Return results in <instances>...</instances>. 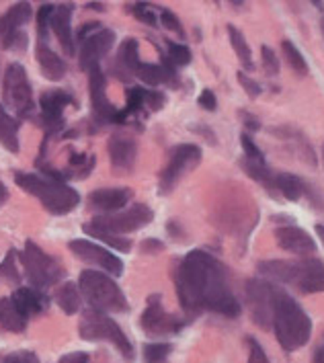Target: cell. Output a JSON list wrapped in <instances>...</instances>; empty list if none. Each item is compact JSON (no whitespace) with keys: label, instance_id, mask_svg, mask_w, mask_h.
Here are the masks:
<instances>
[{"label":"cell","instance_id":"cell-51","mask_svg":"<svg viewBox=\"0 0 324 363\" xmlns=\"http://www.w3.org/2000/svg\"><path fill=\"white\" fill-rule=\"evenodd\" d=\"M314 363H324V341L316 347V353H314Z\"/></svg>","mask_w":324,"mask_h":363},{"label":"cell","instance_id":"cell-11","mask_svg":"<svg viewBox=\"0 0 324 363\" xmlns=\"http://www.w3.org/2000/svg\"><path fill=\"white\" fill-rule=\"evenodd\" d=\"M33 11L29 2L13 4L2 17H0V45L4 50L23 52L27 48V33L25 25L31 21Z\"/></svg>","mask_w":324,"mask_h":363},{"label":"cell","instance_id":"cell-43","mask_svg":"<svg viewBox=\"0 0 324 363\" xmlns=\"http://www.w3.org/2000/svg\"><path fill=\"white\" fill-rule=\"evenodd\" d=\"M2 363H39V357L33 351H15V353H9Z\"/></svg>","mask_w":324,"mask_h":363},{"label":"cell","instance_id":"cell-53","mask_svg":"<svg viewBox=\"0 0 324 363\" xmlns=\"http://www.w3.org/2000/svg\"><path fill=\"white\" fill-rule=\"evenodd\" d=\"M86 9H93V11H105V4H103V2H89V4H86Z\"/></svg>","mask_w":324,"mask_h":363},{"label":"cell","instance_id":"cell-9","mask_svg":"<svg viewBox=\"0 0 324 363\" xmlns=\"http://www.w3.org/2000/svg\"><path fill=\"white\" fill-rule=\"evenodd\" d=\"M154 220V211L146 203H134L130 210L113 211V213H105V216H96L93 218L91 226L109 232V234H130L135 230L148 226Z\"/></svg>","mask_w":324,"mask_h":363},{"label":"cell","instance_id":"cell-47","mask_svg":"<svg viewBox=\"0 0 324 363\" xmlns=\"http://www.w3.org/2000/svg\"><path fill=\"white\" fill-rule=\"evenodd\" d=\"M197 103H199L206 111H216V107H218V99H216V95L211 93L210 89H203V91H201Z\"/></svg>","mask_w":324,"mask_h":363},{"label":"cell","instance_id":"cell-31","mask_svg":"<svg viewBox=\"0 0 324 363\" xmlns=\"http://www.w3.org/2000/svg\"><path fill=\"white\" fill-rule=\"evenodd\" d=\"M242 169L247 171L248 177H252L255 181H259L267 191H273V179H275V172L269 169L267 162H265V164H261V162H255V160H248V158H245V160H242Z\"/></svg>","mask_w":324,"mask_h":363},{"label":"cell","instance_id":"cell-16","mask_svg":"<svg viewBox=\"0 0 324 363\" xmlns=\"http://www.w3.org/2000/svg\"><path fill=\"white\" fill-rule=\"evenodd\" d=\"M113 43L115 31L113 29H107V27H103V29L95 31L93 35H89V38L80 43V54H78L80 68L86 70V72L96 68L99 62L111 52Z\"/></svg>","mask_w":324,"mask_h":363},{"label":"cell","instance_id":"cell-13","mask_svg":"<svg viewBox=\"0 0 324 363\" xmlns=\"http://www.w3.org/2000/svg\"><path fill=\"white\" fill-rule=\"evenodd\" d=\"M140 326L150 337H162V335H174V333H179L185 326V323L181 318L169 314L162 308V298L158 294H154V296L148 298V306L142 312Z\"/></svg>","mask_w":324,"mask_h":363},{"label":"cell","instance_id":"cell-29","mask_svg":"<svg viewBox=\"0 0 324 363\" xmlns=\"http://www.w3.org/2000/svg\"><path fill=\"white\" fill-rule=\"evenodd\" d=\"M228 38L232 43V50L236 52V56L240 60L242 68L245 70H255V62H252V54H250V48H248L247 39L242 35L240 29H236L234 25H228Z\"/></svg>","mask_w":324,"mask_h":363},{"label":"cell","instance_id":"cell-25","mask_svg":"<svg viewBox=\"0 0 324 363\" xmlns=\"http://www.w3.org/2000/svg\"><path fill=\"white\" fill-rule=\"evenodd\" d=\"M19 128L21 119L13 117V115L0 105V144L9 152H19Z\"/></svg>","mask_w":324,"mask_h":363},{"label":"cell","instance_id":"cell-28","mask_svg":"<svg viewBox=\"0 0 324 363\" xmlns=\"http://www.w3.org/2000/svg\"><path fill=\"white\" fill-rule=\"evenodd\" d=\"M27 318L21 314L11 298H0V326L9 333H23L27 328Z\"/></svg>","mask_w":324,"mask_h":363},{"label":"cell","instance_id":"cell-55","mask_svg":"<svg viewBox=\"0 0 324 363\" xmlns=\"http://www.w3.org/2000/svg\"><path fill=\"white\" fill-rule=\"evenodd\" d=\"M323 162H324V146H323Z\"/></svg>","mask_w":324,"mask_h":363},{"label":"cell","instance_id":"cell-5","mask_svg":"<svg viewBox=\"0 0 324 363\" xmlns=\"http://www.w3.org/2000/svg\"><path fill=\"white\" fill-rule=\"evenodd\" d=\"M77 286L82 298L91 304L93 310H99L103 314H107V312L119 314V312L130 310V302L125 300L121 287L115 284L111 275H107L103 271H95V269L82 271Z\"/></svg>","mask_w":324,"mask_h":363},{"label":"cell","instance_id":"cell-18","mask_svg":"<svg viewBox=\"0 0 324 363\" xmlns=\"http://www.w3.org/2000/svg\"><path fill=\"white\" fill-rule=\"evenodd\" d=\"M72 13H74V4L66 2V4H54L52 17H50V29L56 33L57 41L64 50L66 56H74L77 54V43H74V35H72Z\"/></svg>","mask_w":324,"mask_h":363},{"label":"cell","instance_id":"cell-14","mask_svg":"<svg viewBox=\"0 0 324 363\" xmlns=\"http://www.w3.org/2000/svg\"><path fill=\"white\" fill-rule=\"evenodd\" d=\"M70 250L77 255L80 261L89 263V265H95V267H101L103 271H107L111 277H119L123 273V261L109 252L105 247H99L95 242L86 240V238H77V240H70L68 242Z\"/></svg>","mask_w":324,"mask_h":363},{"label":"cell","instance_id":"cell-21","mask_svg":"<svg viewBox=\"0 0 324 363\" xmlns=\"http://www.w3.org/2000/svg\"><path fill=\"white\" fill-rule=\"evenodd\" d=\"M275 240L277 247L294 255H310L316 250V242L314 238L306 232V230L298 228V226H281L275 230Z\"/></svg>","mask_w":324,"mask_h":363},{"label":"cell","instance_id":"cell-40","mask_svg":"<svg viewBox=\"0 0 324 363\" xmlns=\"http://www.w3.org/2000/svg\"><path fill=\"white\" fill-rule=\"evenodd\" d=\"M261 60H263V68H265V72H267L269 77H277L279 74V60H277V54L269 45L261 48Z\"/></svg>","mask_w":324,"mask_h":363},{"label":"cell","instance_id":"cell-7","mask_svg":"<svg viewBox=\"0 0 324 363\" xmlns=\"http://www.w3.org/2000/svg\"><path fill=\"white\" fill-rule=\"evenodd\" d=\"M21 265L25 269V275L29 279L31 287L35 289H48V287L56 286L57 281L64 277V269L57 263L54 257H50L45 250H41L31 240L25 242V249L17 250Z\"/></svg>","mask_w":324,"mask_h":363},{"label":"cell","instance_id":"cell-32","mask_svg":"<svg viewBox=\"0 0 324 363\" xmlns=\"http://www.w3.org/2000/svg\"><path fill=\"white\" fill-rule=\"evenodd\" d=\"M281 50H284V56H286V62L289 64V68L294 70V72H298V74H308V62H306V57L302 56V52L294 45V41H289V39H284L281 41Z\"/></svg>","mask_w":324,"mask_h":363},{"label":"cell","instance_id":"cell-54","mask_svg":"<svg viewBox=\"0 0 324 363\" xmlns=\"http://www.w3.org/2000/svg\"><path fill=\"white\" fill-rule=\"evenodd\" d=\"M316 234H318V240L323 242V247H324V224H316Z\"/></svg>","mask_w":324,"mask_h":363},{"label":"cell","instance_id":"cell-49","mask_svg":"<svg viewBox=\"0 0 324 363\" xmlns=\"http://www.w3.org/2000/svg\"><path fill=\"white\" fill-rule=\"evenodd\" d=\"M242 115V119H245V125H247L250 132H257V130H261V121L255 117V115L247 113V111H240Z\"/></svg>","mask_w":324,"mask_h":363},{"label":"cell","instance_id":"cell-19","mask_svg":"<svg viewBox=\"0 0 324 363\" xmlns=\"http://www.w3.org/2000/svg\"><path fill=\"white\" fill-rule=\"evenodd\" d=\"M11 302L17 306L21 314L29 320L33 316H39L41 312H45L50 308V296L43 294L41 289L35 287H17L11 296Z\"/></svg>","mask_w":324,"mask_h":363},{"label":"cell","instance_id":"cell-2","mask_svg":"<svg viewBox=\"0 0 324 363\" xmlns=\"http://www.w3.org/2000/svg\"><path fill=\"white\" fill-rule=\"evenodd\" d=\"M259 273L271 281L294 286L302 294L324 291V263L314 257H306L298 261H263L259 263Z\"/></svg>","mask_w":324,"mask_h":363},{"label":"cell","instance_id":"cell-44","mask_svg":"<svg viewBox=\"0 0 324 363\" xmlns=\"http://www.w3.org/2000/svg\"><path fill=\"white\" fill-rule=\"evenodd\" d=\"M238 82L242 84V89L247 91V95L250 96V99H257V96L261 95V84H259L257 80H252L248 74H245V70L238 72Z\"/></svg>","mask_w":324,"mask_h":363},{"label":"cell","instance_id":"cell-39","mask_svg":"<svg viewBox=\"0 0 324 363\" xmlns=\"http://www.w3.org/2000/svg\"><path fill=\"white\" fill-rule=\"evenodd\" d=\"M160 23H162V27H167L169 31L177 33L179 38H185L183 25H181V21H179V17H177L172 11H169V9H160Z\"/></svg>","mask_w":324,"mask_h":363},{"label":"cell","instance_id":"cell-3","mask_svg":"<svg viewBox=\"0 0 324 363\" xmlns=\"http://www.w3.org/2000/svg\"><path fill=\"white\" fill-rule=\"evenodd\" d=\"M271 326L275 330V337L281 345V349L291 353L304 347L312 337V320L306 314V310L284 289L277 294L275 306H273V320Z\"/></svg>","mask_w":324,"mask_h":363},{"label":"cell","instance_id":"cell-35","mask_svg":"<svg viewBox=\"0 0 324 363\" xmlns=\"http://www.w3.org/2000/svg\"><path fill=\"white\" fill-rule=\"evenodd\" d=\"M125 6L138 21H142V23H146L150 27L158 25V17L154 13V4H150V2H134V4H125Z\"/></svg>","mask_w":324,"mask_h":363},{"label":"cell","instance_id":"cell-46","mask_svg":"<svg viewBox=\"0 0 324 363\" xmlns=\"http://www.w3.org/2000/svg\"><path fill=\"white\" fill-rule=\"evenodd\" d=\"M99 29H103V27H101V23H96V21H89V23L80 25V29H78L74 43H82L84 39L89 38V35H93V33H95V31H99Z\"/></svg>","mask_w":324,"mask_h":363},{"label":"cell","instance_id":"cell-41","mask_svg":"<svg viewBox=\"0 0 324 363\" xmlns=\"http://www.w3.org/2000/svg\"><path fill=\"white\" fill-rule=\"evenodd\" d=\"M240 144H242V150L247 154L248 160H255V162H261L265 164V154L261 152V148L252 142V138L248 134L240 135Z\"/></svg>","mask_w":324,"mask_h":363},{"label":"cell","instance_id":"cell-36","mask_svg":"<svg viewBox=\"0 0 324 363\" xmlns=\"http://www.w3.org/2000/svg\"><path fill=\"white\" fill-rule=\"evenodd\" d=\"M171 343H150L144 345V362L146 363H164L171 355Z\"/></svg>","mask_w":324,"mask_h":363},{"label":"cell","instance_id":"cell-30","mask_svg":"<svg viewBox=\"0 0 324 363\" xmlns=\"http://www.w3.org/2000/svg\"><path fill=\"white\" fill-rule=\"evenodd\" d=\"M84 232H86L89 236H95L96 240H101V242L113 247V249L119 250V252H130V249H132V240L125 238V236H115V234L103 232V230L95 228V226H91V224H84Z\"/></svg>","mask_w":324,"mask_h":363},{"label":"cell","instance_id":"cell-17","mask_svg":"<svg viewBox=\"0 0 324 363\" xmlns=\"http://www.w3.org/2000/svg\"><path fill=\"white\" fill-rule=\"evenodd\" d=\"M89 93H91V105H93V117L99 123H111L117 109L107 96V78L99 66L89 70Z\"/></svg>","mask_w":324,"mask_h":363},{"label":"cell","instance_id":"cell-33","mask_svg":"<svg viewBox=\"0 0 324 363\" xmlns=\"http://www.w3.org/2000/svg\"><path fill=\"white\" fill-rule=\"evenodd\" d=\"M146 107V89H142V86H130L128 91H125V113L135 115L140 113L142 109Z\"/></svg>","mask_w":324,"mask_h":363},{"label":"cell","instance_id":"cell-4","mask_svg":"<svg viewBox=\"0 0 324 363\" xmlns=\"http://www.w3.org/2000/svg\"><path fill=\"white\" fill-rule=\"evenodd\" d=\"M15 183L21 189L33 197H38L41 206L54 216H64L77 210L80 203V195L68 183L48 179L35 172H15Z\"/></svg>","mask_w":324,"mask_h":363},{"label":"cell","instance_id":"cell-48","mask_svg":"<svg viewBox=\"0 0 324 363\" xmlns=\"http://www.w3.org/2000/svg\"><path fill=\"white\" fill-rule=\"evenodd\" d=\"M57 363H91L89 362V355L86 353H68V355H64V357H60V362Z\"/></svg>","mask_w":324,"mask_h":363},{"label":"cell","instance_id":"cell-15","mask_svg":"<svg viewBox=\"0 0 324 363\" xmlns=\"http://www.w3.org/2000/svg\"><path fill=\"white\" fill-rule=\"evenodd\" d=\"M74 99L66 91H45L39 96V107H41V121L45 128V135L57 134L64 130V109L66 105H72Z\"/></svg>","mask_w":324,"mask_h":363},{"label":"cell","instance_id":"cell-10","mask_svg":"<svg viewBox=\"0 0 324 363\" xmlns=\"http://www.w3.org/2000/svg\"><path fill=\"white\" fill-rule=\"evenodd\" d=\"M201 162V148L195 144H179L172 148L169 164L160 172V183H158V193L169 195L174 189V185L197 164Z\"/></svg>","mask_w":324,"mask_h":363},{"label":"cell","instance_id":"cell-23","mask_svg":"<svg viewBox=\"0 0 324 363\" xmlns=\"http://www.w3.org/2000/svg\"><path fill=\"white\" fill-rule=\"evenodd\" d=\"M134 197V191L130 187H107V189H96L89 195V203L101 211H119L130 203Z\"/></svg>","mask_w":324,"mask_h":363},{"label":"cell","instance_id":"cell-24","mask_svg":"<svg viewBox=\"0 0 324 363\" xmlns=\"http://www.w3.org/2000/svg\"><path fill=\"white\" fill-rule=\"evenodd\" d=\"M35 56H38L39 68H41L43 77L48 78V80H54V82H57V80H62V78L66 77V72H68L66 62L57 56L56 52H54L45 41H38Z\"/></svg>","mask_w":324,"mask_h":363},{"label":"cell","instance_id":"cell-1","mask_svg":"<svg viewBox=\"0 0 324 363\" xmlns=\"http://www.w3.org/2000/svg\"><path fill=\"white\" fill-rule=\"evenodd\" d=\"M177 296L187 314L213 312L228 318L240 314V302L230 289L226 267L206 250H191L174 275Z\"/></svg>","mask_w":324,"mask_h":363},{"label":"cell","instance_id":"cell-6","mask_svg":"<svg viewBox=\"0 0 324 363\" xmlns=\"http://www.w3.org/2000/svg\"><path fill=\"white\" fill-rule=\"evenodd\" d=\"M78 335L84 341L113 343L128 362H134V345L130 343L128 335L121 330V326L117 325L109 314H103V312L93 310V308L84 310L82 318L78 323Z\"/></svg>","mask_w":324,"mask_h":363},{"label":"cell","instance_id":"cell-45","mask_svg":"<svg viewBox=\"0 0 324 363\" xmlns=\"http://www.w3.org/2000/svg\"><path fill=\"white\" fill-rule=\"evenodd\" d=\"M167 103V96L162 95L160 91H152V89H146V105L150 107V111H160Z\"/></svg>","mask_w":324,"mask_h":363},{"label":"cell","instance_id":"cell-34","mask_svg":"<svg viewBox=\"0 0 324 363\" xmlns=\"http://www.w3.org/2000/svg\"><path fill=\"white\" fill-rule=\"evenodd\" d=\"M17 250L11 249L9 250V255L4 257V261L0 263V277H4V279H9L11 284H15V286H21V271L17 267Z\"/></svg>","mask_w":324,"mask_h":363},{"label":"cell","instance_id":"cell-56","mask_svg":"<svg viewBox=\"0 0 324 363\" xmlns=\"http://www.w3.org/2000/svg\"><path fill=\"white\" fill-rule=\"evenodd\" d=\"M323 33H324V19H323Z\"/></svg>","mask_w":324,"mask_h":363},{"label":"cell","instance_id":"cell-12","mask_svg":"<svg viewBox=\"0 0 324 363\" xmlns=\"http://www.w3.org/2000/svg\"><path fill=\"white\" fill-rule=\"evenodd\" d=\"M281 289L271 284V281H263V279H250L247 284V298L248 306H250V314L252 320L263 328L271 326L273 320V306L277 300V294Z\"/></svg>","mask_w":324,"mask_h":363},{"label":"cell","instance_id":"cell-26","mask_svg":"<svg viewBox=\"0 0 324 363\" xmlns=\"http://www.w3.org/2000/svg\"><path fill=\"white\" fill-rule=\"evenodd\" d=\"M273 191H279L289 201H298V199H302V195L308 193V187L300 177H296L291 172H275Z\"/></svg>","mask_w":324,"mask_h":363},{"label":"cell","instance_id":"cell-52","mask_svg":"<svg viewBox=\"0 0 324 363\" xmlns=\"http://www.w3.org/2000/svg\"><path fill=\"white\" fill-rule=\"evenodd\" d=\"M6 199H9V189H6V185L0 181V208L6 203Z\"/></svg>","mask_w":324,"mask_h":363},{"label":"cell","instance_id":"cell-20","mask_svg":"<svg viewBox=\"0 0 324 363\" xmlns=\"http://www.w3.org/2000/svg\"><path fill=\"white\" fill-rule=\"evenodd\" d=\"M107 152H109V160L115 169L121 171H130L134 169L135 156H138V144L132 135L115 134L109 138L107 142Z\"/></svg>","mask_w":324,"mask_h":363},{"label":"cell","instance_id":"cell-8","mask_svg":"<svg viewBox=\"0 0 324 363\" xmlns=\"http://www.w3.org/2000/svg\"><path fill=\"white\" fill-rule=\"evenodd\" d=\"M2 101L4 109H13L17 119L31 117L35 103H33V89L27 77V70L21 64H11L2 78Z\"/></svg>","mask_w":324,"mask_h":363},{"label":"cell","instance_id":"cell-38","mask_svg":"<svg viewBox=\"0 0 324 363\" xmlns=\"http://www.w3.org/2000/svg\"><path fill=\"white\" fill-rule=\"evenodd\" d=\"M54 4H41L38 11V41L48 39V29H50V17H52Z\"/></svg>","mask_w":324,"mask_h":363},{"label":"cell","instance_id":"cell-22","mask_svg":"<svg viewBox=\"0 0 324 363\" xmlns=\"http://www.w3.org/2000/svg\"><path fill=\"white\" fill-rule=\"evenodd\" d=\"M140 48H138V41L134 38H128L117 50V56L115 62L111 64V72L119 80L128 82L130 78L135 77L138 68H140Z\"/></svg>","mask_w":324,"mask_h":363},{"label":"cell","instance_id":"cell-27","mask_svg":"<svg viewBox=\"0 0 324 363\" xmlns=\"http://www.w3.org/2000/svg\"><path fill=\"white\" fill-rule=\"evenodd\" d=\"M54 300L60 306V310L68 316L77 314L80 310V291H78V286L74 281H64L60 284L54 294Z\"/></svg>","mask_w":324,"mask_h":363},{"label":"cell","instance_id":"cell-37","mask_svg":"<svg viewBox=\"0 0 324 363\" xmlns=\"http://www.w3.org/2000/svg\"><path fill=\"white\" fill-rule=\"evenodd\" d=\"M167 48H169V54L167 57L171 60L172 64L179 68V66H187L191 62V50L183 43H174V41H167Z\"/></svg>","mask_w":324,"mask_h":363},{"label":"cell","instance_id":"cell-42","mask_svg":"<svg viewBox=\"0 0 324 363\" xmlns=\"http://www.w3.org/2000/svg\"><path fill=\"white\" fill-rule=\"evenodd\" d=\"M247 343H248V363H269L267 353H265V349L261 347V343H259L257 339L248 337Z\"/></svg>","mask_w":324,"mask_h":363},{"label":"cell","instance_id":"cell-50","mask_svg":"<svg viewBox=\"0 0 324 363\" xmlns=\"http://www.w3.org/2000/svg\"><path fill=\"white\" fill-rule=\"evenodd\" d=\"M164 249V245L160 242V240H154V238H150V240H144L142 242V250L144 252H152V250H160Z\"/></svg>","mask_w":324,"mask_h":363}]
</instances>
